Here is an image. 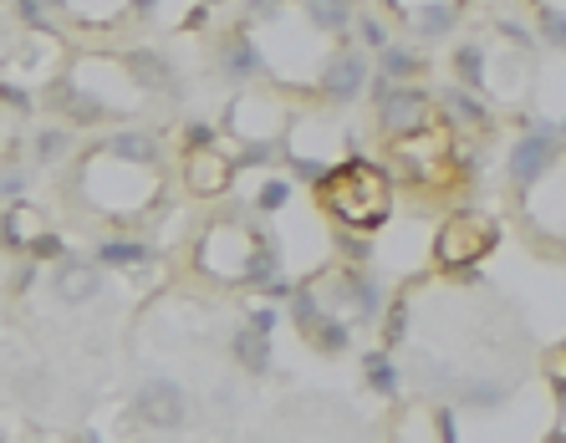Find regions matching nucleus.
I'll return each mask as SVG.
<instances>
[{
	"instance_id": "6ab92c4d",
	"label": "nucleus",
	"mask_w": 566,
	"mask_h": 443,
	"mask_svg": "<svg viewBox=\"0 0 566 443\" xmlns=\"http://www.w3.org/2000/svg\"><path fill=\"white\" fill-rule=\"evenodd\" d=\"M97 286H103V281H97L93 265H66L62 271V296L66 300H93Z\"/></svg>"
},
{
	"instance_id": "a878e982",
	"label": "nucleus",
	"mask_w": 566,
	"mask_h": 443,
	"mask_svg": "<svg viewBox=\"0 0 566 443\" xmlns=\"http://www.w3.org/2000/svg\"><path fill=\"white\" fill-rule=\"evenodd\" d=\"M541 367H546V378H552L556 392H566V341H556V347H546V357H541Z\"/></svg>"
},
{
	"instance_id": "1a4fd4ad",
	"label": "nucleus",
	"mask_w": 566,
	"mask_h": 443,
	"mask_svg": "<svg viewBox=\"0 0 566 443\" xmlns=\"http://www.w3.org/2000/svg\"><path fill=\"white\" fill-rule=\"evenodd\" d=\"M185 179H189V189H195V194L210 199V194H224V189H230L235 164H230V158H220V154H210V148H195V154H189Z\"/></svg>"
},
{
	"instance_id": "4468645a",
	"label": "nucleus",
	"mask_w": 566,
	"mask_h": 443,
	"mask_svg": "<svg viewBox=\"0 0 566 443\" xmlns=\"http://www.w3.org/2000/svg\"><path fill=\"white\" fill-rule=\"evenodd\" d=\"M220 62H224V72H230L235 82H245V77H255V72L265 66V56H261V46H255L251 36H230V41H224Z\"/></svg>"
},
{
	"instance_id": "39448f33",
	"label": "nucleus",
	"mask_w": 566,
	"mask_h": 443,
	"mask_svg": "<svg viewBox=\"0 0 566 443\" xmlns=\"http://www.w3.org/2000/svg\"><path fill=\"white\" fill-rule=\"evenodd\" d=\"M394 164H398V173H409V179L434 183L439 173H444V164H449L444 128H439V123H429V128H419V133L394 138Z\"/></svg>"
},
{
	"instance_id": "7ed1b4c3",
	"label": "nucleus",
	"mask_w": 566,
	"mask_h": 443,
	"mask_svg": "<svg viewBox=\"0 0 566 443\" xmlns=\"http://www.w3.org/2000/svg\"><path fill=\"white\" fill-rule=\"evenodd\" d=\"M495 240H501V230H495L490 214H480V209H460V214H449V220L439 224L434 261L444 265V271H464V265L480 261Z\"/></svg>"
},
{
	"instance_id": "c756f323",
	"label": "nucleus",
	"mask_w": 566,
	"mask_h": 443,
	"mask_svg": "<svg viewBox=\"0 0 566 443\" xmlns=\"http://www.w3.org/2000/svg\"><path fill=\"white\" fill-rule=\"evenodd\" d=\"M562 133H566V118H562Z\"/></svg>"
},
{
	"instance_id": "f03ea898",
	"label": "nucleus",
	"mask_w": 566,
	"mask_h": 443,
	"mask_svg": "<svg viewBox=\"0 0 566 443\" xmlns=\"http://www.w3.org/2000/svg\"><path fill=\"white\" fill-rule=\"evenodd\" d=\"M566 158V133H562V123H546V118H531L526 123V133L511 144V183L515 189H531V183H541L546 173L556 169Z\"/></svg>"
},
{
	"instance_id": "9b49d317",
	"label": "nucleus",
	"mask_w": 566,
	"mask_h": 443,
	"mask_svg": "<svg viewBox=\"0 0 566 443\" xmlns=\"http://www.w3.org/2000/svg\"><path fill=\"white\" fill-rule=\"evenodd\" d=\"M409 21H413V31H419L423 41H434V36H444V31L460 21V0H423V6H413L409 11Z\"/></svg>"
},
{
	"instance_id": "f8f14e48",
	"label": "nucleus",
	"mask_w": 566,
	"mask_h": 443,
	"mask_svg": "<svg viewBox=\"0 0 566 443\" xmlns=\"http://www.w3.org/2000/svg\"><path fill=\"white\" fill-rule=\"evenodd\" d=\"M454 82L470 92L490 87V56L480 41H460V46H454Z\"/></svg>"
},
{
	"instance_id": "393cba45",
	"label": "nucleus",
	"mask_w": 566,
	"mask_h": 443,
	"mask_svg": "<svg viewBox=\"0 0 566 443\" xmlns=\"http://www.w3.org/2000/svg\"><path fill=\"white\" fill-rule=\"evenodd\" d=\"M265 337H271V331H255V326H251L245 337H235V352L245 357L251 367H265Z\"/></svg>"
},
{
	"instance_id": "f257e3e1",
	"label": "nucleus",
	"mask_w": 566,
	"mask_h": 443,
	"mask_svg": "<svg viewBox=\"0 0 566 443\" xmlns=\"http://www.w3.org/2000/svg\"><path fill=\"white\" fill-rule=\"evenodd\" d=\"M316 204L347 230H378L394 214V183L368 158H343L316 179Z\"/></svg>"
},
{
	"instance_id": "6e6552de",
	"label": "nucleus",
	"mask_w": 566,
	"mask_h": 443,
	"mask_svg": "<svg viewBox=\"0 0 566 443\" xmlns=\"http://www.w3.org/2000/svg\"><path fill=\"white\" fill-rule=\"evenodd\" d=\"M138 413H144V423H154V429H174V423H185V392L174 388L169 378H154L138 392Z\"/></svg>"
},
{
	"instance_id": "b1692460",
	"label": "nucleus",
	"mask_w": 566,
	"mask_h": 443,
	"mask_svg": "<svg viewBox=\"0 0 566 443\" xmlns=\"http://www.w3.org/2000/svg\"><path fill=\"white\" fill-rule=\"evenodd\" d=\"M6 230H11V235L15 240H21V245H36V230H41V224H36V214H31V204H15L11 209V220H6Z\"/></svg>"
},
{
	"instance_id": "2eb2a0df",
	"label": "nucleus",
	"mask_w": 566,
	"mask_h": 443,
	"mask_svg": "<svg viewBox=\"0 0 566 443\" xmlns=\"http://www.w3.org/2000/svg\"><path fill=\"white\" fill-rule=\"evenodd\" d=\"M302 6H306V21L316 31H327V36L353 27V0H302Z\"/></svg>"
},
{
	"instance_id": "aec40b11",
	"label": "nucleus",
	"mask_w": 566,
	"mask_h": 443,
	"mask_svg": "<svg viewBox=\"0 0 566 443\" xmlns=\"http://www.w3.org/2000/svg\"><path fill=\"white\" fill-rule=\"evenodd\" d=\"M353 31H357V46H363V52H382V46L394 41V36H388V27H382L373 11H357L353 15Z\"/></svg>"
},
{
	"instance_id": "cd10ccee",
	"label": "nucleus",
	"mask_w": 566,
	"mask_h": 443,
	"mask_svg": "<svg viewBox=\"0 0 566 443\" xmlns=\"http://www.w3.org/2000/svg\"><path fill=\"white\" fill-rule=\"evenodd\" d=\"M62 148H66V133H46V138L36 144V154H41V158H56Z\"/></svg>"
},
{
	"instance_id": "412c9836",
	"label": "nucleus",
	"mask_w": 566,
	"mask_h": 443,
	"mask_svg": "<svg viewBox=\"0 0 566 443\" xmlns=\"http://www.w3.org/2000/svg\"><path fill=\"white\" fill-rule=\"evenodd\" d=\"M286 199H291V183L271 173V179H265L261 189H255V199H251V204L261 209V214H281V209H286Z\"/></svg>"
},
{
	"instance_id": "c85d7f7f",
	"label": "nucleus",
	"mask_w": 566,
	"mask_h": 443,
	"mask_svg": "<svg viewBox=\"0 0 566 443\" xmlns=\"http://www.w3.org/2000/svg\"><path fill=\"white\" fill-rule=\"evenodd\" d=\"M546 443H566V433H552V439H546Z\"/></svg>"
},
{
	"instance_id": "9d476101",
	"label": "nucleus",
	"mask_w": 566,
	"mask_h": 443,
	"mask_svg": "<svg viewBox=\"0 0 566 443\" xmlns=\"http://www.w3.org/2000/svg\"><path fill=\"white\" fill-rule=\"evenodd\" d=\"M439 113H444V118H454L460 128H485V123H490V107L480 103V92L460 87V82L439 92Z\"/></svg>"
},
{
	"instance_id": "0eeeda50",
	"label": "nucleus",
	"mask_w": 566,
	"mask_h": 443,
	"mask_svg": "<svg viewBox=\"0 0 566 443\" xmlns=\"http://www.w3.org/2000/svg\"><path fill=\"white\" fill-rule=\"evenodd\" d=\"M394 443H454V413L449 408H409L394 423Z\"/></svg>"
},
{
	"instance_id": "ddd939ff",
	"label": "nucleus",
	"mask_w": 566,
	"mask_h": 443,
	"mask_svg": "<svg viewBox=\"0 0 566 443\" xmlns=\"http://www.w3.org/2000/svg\"><path fill=\"white\" fill-rule=\"evenodd\" d=\"M423 72V56L413 52L409 41H388L378 52V77H388V82H413Z\"/></svg>"
},
{
	"instance_id": "20e7f679",
	"label": "nucleus",
	"mask_w": 566,
	"mask_h": 443,
	"mask_svg": "<svg viewBox=\"0 0 566 443\" xmlns=\"http://www.w3.org/2000/svg\"><path fill=\"white\" fill-rule=\"evenodd\" d=\"M373 97H378V123L388 128V138H403V133H419L434 123V97L409 82H388V77H373Z\"/></svg>"
},
{
	"instance_id": "f3484780",
	"label": "nucleus",
	"mask_w": 566,
	"mask_h": 443,
	"mask_svg": "<svg viewBox=\"0 0 566 443\" xmlns=\"http://www.w3.org/2000/svg\"><path fill=\"white\" fill-rule=\"evenodd\" d=\"M107 154L123 158V164H158V144L144 138V133H118V138L107 144Z\"/></svg>"
},
{
	"instance_id": "4be33fe9",
	"label": "nucleus",
	"mask_w": 566,
	"mask_h": 443,
	"mask_svg": "<svg viewBox=\"0 0 566 443\" xmlns=\"http://www.w3.org/2000/svg\"><path fill=\"white\" fill-rule=\"evenodd\" d=\"M536 21H541V36L566 52V11H556L552 0H541V6H536Z\"/></svg>"
},
{
	"instance_id": "423d86ee",
	"label": "nucleus",
	"mask_w": 566,
	"mask_h": 443,
	"mask_svg": "<svg viewBox=\"0 0 566 443\" xmlns=\"http://www.w3.org/2000/svg\"><path fill=\"white\" fill-rule=\"evenodd\" d=\"M368 82H373V66H368L363 46H337V52L322 62V72H316V87H322V97H332V103H357V97L368 92Z\"/></svg>"
},
{
	"instance_id": "bb28decb",
	"label": "nucleus",
	"mask_w": 566,
	"mask_h": 443,
	"mask_svg": "<svg viewBox=\"0 0 566 443\" xmlns=\"http://www.w3.org/2000/svg\"><path fill=\"white\" fill-rule=\"evenodd\" d=\"M403 331H409V306H388V326H382V341H388V347H398V341H403Z\"/></svg>"
},
{
	"instance_id": "5701e85b",
	"label": "nucleus",
	"mask_w": 566,
	"mask_h": 443,
	"mask_svg": "<svg viewBox=\"0 0 566 443\" xmlns=\"http://www.w3.org/2000/svg\"><path fill=\"white\" fill-rule=\"evenodd\" d=\"M103 261L107 265H138V261H148V245H138V240H107Z\"/></svg>"
},
{
	"instance_id": "dca6fc26",
	"label": "nucleus",
	"mask_w": 566,
	"mask_h": 443,
	"mask_svg": "<svg viewBox=\"0 0 566 443\" xmlns=\"http://www.w3.org/2000/svg\"><path fill=\"white\" fill-rule=\"evenodd\" d=\"M511 392H515L511 378H480V382H464V403L480 408V413H490V408L511 403Z\"/></svg>"
},
{
	"instance_id": "a211bd4d",
	"label": "nucleus",
	"mask_w": 566,
	"mask_h": 443,
	"mask_svg": "<svg viewBox=\"0 0 566 443\" xmlns=\"http://www.w3.org/2000/svg\"><path fill=\"white\" fill-rule=\"evenodd\" d=\"M363 372H368V388L382 392V398H398V367L388 352H368L363 357Z\"/></svg>"
}]
</instances>
